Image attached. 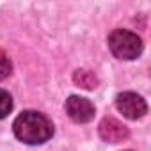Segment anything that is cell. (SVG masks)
<instances>
[{
	"mask_svg": "<svg viewBox=\"0 0 151 151\" xmlns=\"http://www.w3.org/2000/svg\"><path fill=\"white\" fill-rule=\"evenodd\" d=\"M13 130L18 140L36 146V144H43L48 139H52L53 135V124L52 121L41 114V112H34V110H25L22 112L14 123H13Z\"/></svg>",
	"mask_w": 151,
	"mask_h": 151,
	"instance_id": "6da1fadb",
	"label": "cell"
},
{
	"mask_svg": "<svg viewBox=\"0 0 151 151\" xmlns=\"http://www.w3.org/2000/svg\"><path fill=\"white\" fill-rule=\"evenodd\" d=\"M109 48L117 59L132 60L142 53V39L135 32L117 29L109 36Z\"/></svg>",
	"mask_w": 151,
	"mask_h": 151,
	"instance_id": "7a4b0ae2",
	"label": "cell"
},
{
	"mask_svg": "<svg viewBox=\"0 0 151 151\" xmlns=\"http://www.w3.org/2000/svg\"><path fill=\"white\" fill-rule=\"evenodd\" d=\"M116 107L128 119H139V117H142L147 112V105H146L144 98L139 96L137 93H132V91H126V93L117 94Z\"/></svg>",
	"mask_w": 151,
	"mask_h": 151,
	"instance_id": "3957f363",
	"label": "cell"
},
{
	"mask_svg": "<svg viewBox=\"0 0 151 151\" xmlns=\"http://www.w3.org/2000/svg\"><path fill=\"white\" fill-rule=\"evenodd\" d=\"M66 112L75 123H87L94 117V105L91 100L82 98V96H69L66 100Z\"/></svg>",
	"mask_w": 151,
	"mask_h": 151,
	"instance_id": "277c9868",
	"label": "cell"
},
{
	"mask_svg": "<svg viewBox=\"0 0 151 151\" xmlns=\"http://www.w3.org/2000/svg\"><path fill=\"white\" fill-rule=\"evenodd\" d=\"M98 130H100V137H101L105 142H110V144H119V142L126 140L128 135H130L128 128H126L121 121H117V119H114V117H105V119H101Z\"/></svg>",
	"mask_w": 151,
	"mask_h": 151,
	"instance_id": "5b68a950",
	"label": "cell"
},
{
	"mask_svg": "<svg viewBox=\"0 0 151 151\" xmlns=\"http://www.w3.org/2000/svg\"><path fill=\"white\" fill-rule=\"evenodd\" d=\"M73 80L78 87H84V89H94L98 86V78L96 75L89 69H78L77 73L73 75Z\"/></svg>",
	"mask_w": 151,
	"mask_h": 151,
	"instance_id": "8992f818",
	"label": "cell"
},
{
	"mask_svg": "<svg viewBox=\"0 0 151 151\" xmlns=\"http://www.w3.org/2000/svg\"><path fill=\"white\" fill-rule=\"evenodd\" d=\"M13 110V98L7 91L0 89V119H4Z\"/></svg>",
	"mask_w": 151,
	"mask_h": 151,
	"instance_id": "52a82bcc",
	"label": "cell"
},
{
	"mask_svg": "<svg viewBox=\"0 0 151 151\" xmlns=\"http://www.w3.org/2000/svg\"><path fill=\"white\" fill-rule=\"evenodd\" d=\"M11 71H13V62H11L9 55L4 50H0V80L7 78L11 75Z\"/></svg>",
	"mask_w": 151,
	"mask_h": 151,
	"instance_id": "ba28073f",
	"label": "cell"
}]
</instances>
